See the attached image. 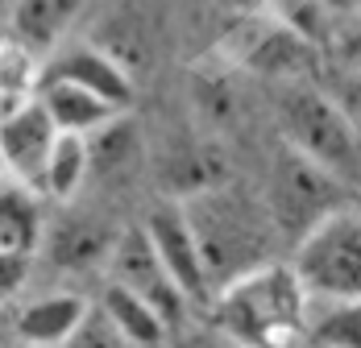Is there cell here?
Masks as SVG:
<instances>
[{
	"label": "cell",
	"mask_w": 361,
	"mask_h": 348,
	"mask_svg": "<svg viewBox=\"0 0 361 348\" xmlns=\"http://www.w3.org/2000/svg\"><path fill=\"white\" fill-rule=\"evenodd\" d=\"M145 237L158 249L162 266L171 270V278L179 282V290L187 299H204V294L212 290V274H208V261H204V249H200V237H195V228H191L187 208L166 204V208L149 211Z\"/></svg>",
	"instance_id": "obj_7"
},
{
	"label": "cell",
	"mask_w": 361,
	"mask_h": 348,
	"mask_svg": "<svg viewBox=\"0 0 361 348\" xmlns=\"http://www.w3.org/2000/svg\"><path fill=\"white\" fill-rule=\"evenodd\" d=\"M316 348H361V299L328 303V311L312 323Z\"/></svg>",
	"instance_id": "obj_16"
},
{
	"label": "cell",
	"mask_w": 361,
	"mask_h": 348,
	"mask_svg": "<svg viewBox=\"0 0 361 348\" xmlns=\"http://www.w3.org/2000/svg\"><path fill=\"white\" fill-rule=\"evenodd\" d=\"M307 299L290 266H253L216 290V323L245 348H287L303 336Z\"/></svg>",
	"instance_id": "obj_1"
},
{
	"label": "cell",
	"mask_w": 361,
	"mask_h": 348,
	"mask_svg": "<svg viewBox=\"0 0 361 348\" xmlns=\"http://www.w3.org/2000/svg\"><path fill=\"white\" fill-rule=\"evenodd\" d=\"M42 79H67V83H79L96 96H104L109 104L125 108L133 104V79L125 63L100 50V46H87V42H75V46H59L54 54H46V67H42Z\"/></svg>",
	"instance_id": "obj_9"
},
{
	"label": "cell",
	"mask_w": 361,
	"mask_h": 348,
	"mask_svg": "<svg viewBox=\"0 0 361 348\" xmlns=\"http://www.w3.org/2000/svg\"><path fill=\"white\" fill-rule=\"evenodd\" d=\"M37 100L50 112V120L59 125V133H83V137H96L104 133L112 120L125 116V108L109 104L104 96L79 87V83H67V79H42L37 87Z\"/></svg>",
	"instance_id": "obj_12"
},
{
	"label": "cell",
	"mask_w": 361,
	"mask_h": 348,
	"mask_svg": "<svg viewBox=\"0 0 361 348\" xmlns=\"http://www.w3.org/2000/svg\"><path fill=\"white\" fill-rule=\"evenodd\" d=\"M92 170V137L83 133H59L50 158H46V174H42V195L50 199H71L83 187V178Z\"/></svg>",
	"instance_id": "obj_15"
},
{
	"label": "cell",
	"mask_w": 361,
	"mask_h": 348,
	"mask_svg": "<svg viewBox=\"0 0 361 348\" xmlns=\"http://www.w3.org/2000/svg\"><path fill=\"white\" fill-rule=\"evenodd\" d=\"M0 348H34V344H25V340L13 332V336H4V340H0Z\"/></svg>",
	"instance_id": "obj_22"
},
{
	"label": "cell",
	"mask_w": 361,
	"mask_h": 348,
	"mask_svg": "<svg viewBox=\"0 0 361 348\" xmlns=\"http://www.w3.org/2000/svg\"><path fill=\"white\" fill-rule=\"evenodd\" d=\"M54 141H59V125L50 120L37 96L17 108L8 120H0V158H4L8 178L25 182L30 191L42 195V174H46V158Z\"/></svg>",
	"instance_id": "obj_8"
},
{
	"label": "cell",
	"mask_w": 361,
	"mask_h": 348,
	"mask_svg": "<svg viewBox=\"0 0 361 348\" xmlns=\"http://www.w3.org/2000/svg\"><path fill=\"white\" fill-rule=\"evenodd\" d=\"M353 187H345L336 174L316 166L312 158H303L299 149H290L283 141V154L270 174V224H279L295 241L303 232H312L324 216L345 208V195Z\"/></svg>",
	"instance_id": "obj_5"
},
{
	"label": "cell",
	"mask_w": 361,
	"mask_h": 348,
	"mask_svg": "<svg viewBox=\"0 0 361 348\" xmlns=\"http://www.w3.org/2000/svg\"><path fill=\"white\" fill-rule=\"evenodd\" d=\"M67 348H133V344L121 336V328L104 315V307H92L87 319L79 323V332L67 340Z\"/></svg>",
	"instance_id": "obj_18"
},
{
	"label": "cell",
	"mask_w": 361,
	"mask_h": 348,
	"mask_svg": "<svg viewBox=\"0 0 361 348\" xmlns=\"http://www.w3.org/2000/svg\"><path fill=\"white\" fill-rule=\"evenodd\" d=\"M328 17H332V30L341 25V21H349V17H357L361 13V0H324Z\"/></svg>",
	"instance_id": "obj_21"
},
{
	"label": "cell",
	"mask_w": 361,
	"mask_h": 348,
	"mask_svg": "<svg viewBox=\"0 0 361 348\" xmlns=\"http://www.w3.org/2000/svg\"><path fill=\"white\" fill-rule=\"evenodd\" d=\"M290 270L303 290L324 303L361 299V208H336L295 241Z\"/></svg>",
	"instance_id": "obj_3"
},
{
	"label": "cell",
	"mask_w": 361,
	"mask_h": 348,
	"mask_svg": "<svg viewBox=\"0 0 361 348\" xmlns=\"http://www.w3.org/2000/svg\"><path fill=\"white\" fill-rule=\"evenodd\" d=\"M92 303L75 290H54V294H42L34 303H25L17 319H13V332L34 348H67L79 323L87 319Z\"/></svg>",
	"instance_id": "obj_11"
},
{
	"label": "cell",
	"mask_w": 361,
	"mask_h": 348,
	"mask_svg": "<svg viewBox=\"0 0 361 348\" xmlns=\"http://www.w3.org/2000/svg\"><path fill=\"white\" fill-rule=\"evenodd\" d=\"M42 244V208L37 191H30L17 178H0V253L34 257Z\"/></svg>",
	"instance_id": "obj_13"
},
{
	"label": "cell",
	"mask_w": 361,
	"mask_h": 348,
	"mask_svg": "<svg viewBox=\"0 0 361 348\" xmlns=\"http://www.w3.org/2000/svg\"><path fill=\"white\" fill-rule=\"evenodd\" d=\"M324 92L336 100V108L349 116V125L361 133V67H332V75L324 79Z\"/></svg>",
	"instance_id": "obj_17"
},
{
	"label": "cell",
	"mask_w": 361,
	"mask_h": 348,
	"mask_svg": "<svg viewBox=\"0 0 361 348\" xmlns=\"http://www.w3.org/2000/svg\"><path fill=\"white\" fill-rule=\"evenodd\" d=\"M109 278L121 282V286H129L133 294H142L166 323H179L183 311H187V303H191V299L179 290V282L171 278V270L162 266L158 249H154L149 237H145V228H133V232H125V237L112 241Z\"/></svg>",
	"instance_id": "obj_6"
},
{
	"label": "cell",
	"mask_w": 361,
	"mask_h": 348,
	"mask_svg": "<svg viewBox=\"0 0 361 348\" xmlns=\"http://www.w3.org/2000/svg\"><path fill=\"white\" fill-rule=\"evenodd\" d=\"M328 50H332V58H336L341 67H361V13L349 17V21H341V25L332 30Z\"/></svg>",
	"instance_id": "obj_19"
},
{
	"label": "cell",
	"mask_w": 361,
	"mask_h": 348,
	"mask_svg": "<svg viewBox=\"0 0 361 348\" xmlns=\"http://www.w3.org/2000/svg\"><path fill=\"white\" fill-rule=\"evenodd\" d=\"M87 4L92 0H8L4 21H8V34L17 42H25L30 50H37L46 58L67 42L71 25L83 17Z\"/></svg>",
	"instance_id": "obj_10"
},
{
	"label": "cell",
	"mask_w": 361,
	"mask_h": 348,
	"mask_svg": "<svg viewBox=\"0 0 361 348\" xmlns=\"http://www.w3.org/2000/svg\"><path fill=\"white\" fill-rule=\"evenodd\" d=\"M187 216H191V228L200 237L212 286H224V282H233L237 274L262 266L253 257H257V249L266 241V224L250 211L245 199L212 191V195H200V204H191Z\"/></svg>",
	"instance_id": "obj_4"
},
{
	"label": "cell",
	"mask_w": 361,
	"mask_h": 348,
	"mask_svg": "<svg viewBox=\"0 0 361 348\" xmlns=\"http://www.w3.org/2000/svg\"><path fill=\"white\" fill-rule=\"evenodd\" d=\"M25 282H30V257H21V253H0V307H4L8 299H17Z\"/></svg>",
	"instance_id": "obj_20"
},
{
	"label": "cell",
	"mask_w": 361,
	"mask_h": 348,
	"mask_svg": "<svg viewBox=\"0 0 361 348\" xmlns=\"http://www.w3.org/2000/svg\"><path fill=\"white\" fill-rule=\"evenodd\" d=\"M100 307H104V315L121 328V336H125L133 348H158L162 340H166V328H171V323L154 311L142 294H133L129 286H121V282L109 278Z\"/></svg>",
	"instance_id": "obj_14"
},
{
	"label": "cell",
	"mask_w": 361,
	"mask_h": 348,
	"mask_svg": "<svg viewBox=\"0 0 361 348\" xmlns=\"http://www.w3.org/2000/svg\"><path fill=\"white\" fill-rule=\"evenodd\" d=\"M4 174H8V170H4V158H0V178H4Z\"/></svg>",
	"instance_id": "obj_23"
},
{
	"label": "cell",
	"mask_w": 361,
	"mask_h": 348,
	"mask_svg": "<svg viewBox=\"0 0 361 348\" xmlns=\"http://www.w3.org/2000/svg\"><path fill=\"white\" fill-rule=\"evenodd\" d=\"M279 133L290 149L336 174L345 187H361V133L336 108L324 83L290 79L279 92Z\"/></svg>",
	"instance_id": "obj_2"
}]
</instances>
